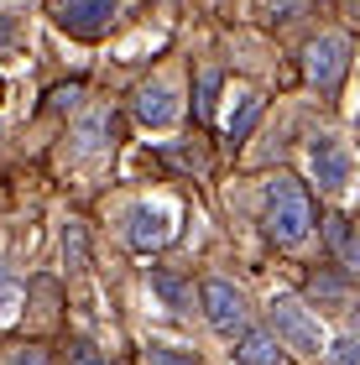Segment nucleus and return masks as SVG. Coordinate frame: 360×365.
<instances>
[{
	"label": "nucleus",
	"instance_id": "obj_1",
	"mask_svg": "<svg viewBox=\"0 0 360 365\" xmlns=\"http://www.w3.org/2000/svg\"><path fill=\"white\" fill-rule=\"evenodd\" d=\"M308 230H314V204H308V188L298 178H272L267 188V235L277 245H298L308 240Z\"/></svg>",
	"mask_w": 360,
	"mask_h": 365
},
{
	"label": "nucleus",
	"instance_id": "obj_2",
	"mask_svg": "<svg viewBox=\"0 0 360 365\" xmlns=\"http://www.w3.org/2000/svg\"><path fill=\"white\" fill-rule=\"evenodd\" d=\"M350 68V42L339 37V31H324V37H314L303 47V73H308V84H319V89H334L339 78H345Z\"/></svg>",
	"mask_w": 360,
	"mask_h": 365
},
{
	"label": "nucleus",
	"instance_id": "obj_3",
	"mask_svg": "<svg viewBox=\"0 0 360 365\" xmlns=\"http://www.w3.org/2000/svg\"><path fill=\"white\" fill-rule=\"evenodd\" d=\"M120 16V0H63L58 26L73 31V37H105Z\"/></svg>",
	"mask_w": 360,
	"mask_h": 365
},
{
	"label": "nucleus",
	"instance_id": "obj_4",
	"mask_svg": "<svg viewBox=\"0 0 360 365\" xmlns=\"http://www.w3.org/2000/svg\"><path fill=\"white\" fill-rule=\"evenodd\" d=\"M272 324H277V334H282L292 350L319 355V324H314V313H308L298 297H272Z\"/></svg>",
	"mask_w": 360,
	"mask_h": 365
},
{
	"label": "nucleus",
	"instance_id": "obj_5",
	"mask_svg": "<svg viewBox=\"0 0 360 365\" xmlns=\"http://www.w3.org/2000/svg\"><path fill=\"white\" fill-rule=\"evenodd\" d=\"M204 313H209V324H215L220 334H240L245 329V297L220 277L204 282Z\"/></svg>",
	"mask_w": 360,
	"mask_h": 365
},
{
	"label": "nucleus",
	"instance_id": "obj_6",
	"mask_svg": "<svg viewBox=\"0 0 360 365\" xmlns=\"http://www.w3.org/2000/svg\"><path fill=\"white\" fill-rule=\"evenodd\" d=\"M308 157H314V178H319V188L339 193V188L350 182V152H345V146H339L334 136H319Z\"/></svg>",
	"mask_w": 360,
	"mask_h": 365
},
{
	"label": "nucleus",
	"instance_id": "obj_7",
	"mask_svg": "<svg viewBox=\"0 0 360 365\" xmlns=\"http://www.w3.org/2000/svg\"><path fill=\"white\" fill-rule=\"evenodd\" d=\"M173 235V225H168V214L152 209V204H136L125 214V240L136 245V251H157V245H168Z\"/></svg>",
	"mask_w": 360,
	"mask_h": 365
},
{
	"label": "nucleus",
	"instance_id": "obj_8",
	"mask_svg": "<svg viewBox=\"0 0 360 365\" xmlns=\"http://www.w3.org/2000/svg\"><path fill=\"white\" fill-rule=\"evenodd\" d=\"M136 120H141V125H173V120H178V99H173V89L146 84V89L136 94Z\"/></svg>",
	"mask_w": 360,
	"mask_h": 365
},
{
	"label": "nucleus",
	"instance_id": "obj_9",
	"mask_svg": "<svg viewBox=\"0 0 360 365\" xmlns=\"http://www.w3.org/2000/svg\"><path fill=\"white\" fill-rule=\"evenodd\" d=\"M324 240H329V251L345 261V267H360V230L345 214H329V220H324Z\"/></svg>",
	"mask_w": 360,
	"mask_h": 365
},
{
	"label": "nucleus",
	"instance_id": "obj_10",
	"mask_svg": "<svg viewBox=\"0 0 360 365\" xmlns=\"http://www.w3.org/2000/svg\"><path fill=\"white\" fill-rule=\"evenodd\" d=\"M235 360H240V365H277V360H282V350H277V339L267 334V329H240Z\"/></svg>",
	"mask_w": 360,
	"mask_h": 365
},
{
	"label": "nucleus",
	"instance_id": "obj_11",
	"mask_svg": "<svg viewBox=\"0 0 360 365\" xmlns=\"http://www.w3.org/2000/svg\"><path fill=\"white\" fill-rule=\"evenodd\" d=\"M314 297H319L324 308H345V303H350V282L334 277V272H319V277H314Z\"/></svg>",
	"mask_w": 360,
	"mask_h": 365
},
{
	"label": "nucleus",
	"instance_id": "obj_12",
	"mask_svg": "<svg viewBox=\"0 0 360 365\" xmlns=\"http://www.w3.org/2000/svg\"><path fill=\"white\" fill-rule=\"evenodd\" d=\"M63 256H68V267H84L89 261V240H84V225L68 220V230H63Z\"/></svg>",
	"mask_w": 360,
	"mask_h": 365
},
{
	"label": "nucleus",
	"instance_id": "obj_13",
	"mask_svg": "<svg viewBox=\"0 0 360 365\" xmlns=\"http://www.w3.org/2000/svg\"><path fill=\"white\" fill-rule=\"evenodd\" d=\"M141 365H199L193 350H178V344H152V350H141Z\"/></svg>",
	"mask_w": 360,
	"mask_h": 365
},
{
	"label": "nucleus",
	"instance_id": "obj_14",
	"mask_svg": "<svg viewBox=\"0 0 360 365\" xmlns=\"http://www.w3.org/2000/svg\"><path fill=\"white\" fill-rule=\"evenodd\" d=\"M261 110H267V105H261L256 94L245 99V105H240V115L230 120V141H245V136H251V130H256V120H261Z\"/></svg>",
	"mask_w": 360,
	"mask_h": 365
},
{
	"label": "nucleus",
	"instance_id": "obj_15",
	"mask_svg": "<svg viewBox=\"0 0 360 365\" xmlns=\"http://www.w3.org/2000/svg\"><path fill=\"white\" fill-rule=\"evenodd\" d=\"M152 287L162 292V303H168V308H178V313L188 308V287H183V282H178V277H168V272H157V277H152Z\"/></svg>",
	"mask_w": 360,
	"mask_h": 365
},
{
	"label": "nucleus",
	"instance_id": "obj_16",
	"mask_svg": "<svg viewBox=\"0 0 360 365\" xmlns=\"http://www.w3.org/2000/svg\"><path fill=\"white\" fill-rule=\"evenodd\" d=\"M215 94H220V68H204L199 73V115L204 120L215 115Z\"/></svg>",
	"mask_w": 360,
	"mask_h": 365
},
{
	"label": "nucleus",
	"instance_id": "obj_17",
	"mask_svg": "<svg viewBox=\"0 0 360 365\" xmlns=\"http://www.w3.org/2000/svg\"><path fill=\"white\" fill-rule=\"evenodd\" d=\"M105 130H110V115H94V120L78 130V152H100V146H105V141H100Z\"/></svg>",
	"mask_w": 360,
	"mask_h": 365
},
{
	"label": "nucleus",
	"instance_id": "obj_18",
	"mask_svg": "<svg viewBox=\"0 0 360 365\" xmlns=\"http://www.w3.org/2000/svg\"><path fill=\"white\" fill-rule=\"evenodd\" d=\"M0 365H47V350L42 344H16V350H6Z\"/></svg>",
	"mask_w": 360,
	"mask_h": 365
},
{
	"label": "nucleus",
	"instance_id": "obj_19",
	"mask_svg": "<svg viewBox=\"0 0 360 365\" xmlns=\"http://www.w3.org/2000/svg\"><path fill=\"white\" fill-rule=\"evenodd\" d=\"M16 297H21V282H16L11 272H0V319L16 313Z\"/></svg>",
	"mask_w": 360,
	"mask_h": 365
},
{
	"label": "nucleus",
	"instance_id": "obj_20",
	"mask_svg": "<svg viewBox=\"0 0 360 365\" xmlns=\"http://www.w3.org/2000/svg\"><path fill=\"white\" fill-rule=\"evenodd\" d=\"M329 355H334V365H360V334H345Z\"/></svg>",
	"mask_w": 360,
	"mask_h": 365
},
{
	"label": "nucleus",
	"instance_id": "obj_21",
	"mask_svg": "<svg viewBox=\"0 0 360 365\" xmlns=\"http://www.w3.org/2000/svg\"><path fill=\"white\" fill-rule=\"evenodd\" d=\"M78 94H84V84H63V89L47 94V105H53V110H73V105H78Z\"/></svg>",
	"mask_w": 360,
	"mask_h": 365
},
{
	"label": "nucleus",
	"instance_id": "obj_22",
	"mask_svg": "<svg viewBox=\"0 0 360 365\" xmlns=\"http://www.w3.org/2000/svg\"><path fill=\"white\" fill-rule=\"evenodd\" d=\"M272 11H277V16H298L303 0H272Z\"/></svg>",
	"mask_w": 360,
	"mask_h": 365
},
{
	"label": "nucleus",
	"instance_id": "obj_23",
	"mask_svg": "<svg viewBox=\"0 0 360 365\" xmlns=\"http://www.w3.org/2000/svg\"><path fill=\"white\" fill-rule=\"evenodd\" d=\"M11 37H16V26H11V16H6V11H0V47H6Z\"/></svg>",
	"mask_w": 360,
	"mask_h": 365
},
{
	"label": "nucleus",
	"instance_id": "obj_24",
	"mask_svg": "<svg viewBox=\"0 0 360 365\" xmlns=\"http://www.w3.org/2000/svg\"><path fill=\"white\" fill-rule=\"evenodd\" d=\"M73 365H110V360H100L94 350H78V355H73Z\"/></svg>",
	"mask_w": 360,
	"mask_h": 365
},
{
	"label": "nucleus",
	"instance_id": "obj_25",
	"mask_svg": "<svg viewBox=\"0 0 360 365\" xmlns=\"http://www.w3.org/2000/svg\"><path fill=\"white\" fill-rule=\"evenodd\" d=\"M0 94H6V84H0Z\"/></svg>",
	"mask_w": 360,
	"mask_h": 365
}]
</instances>
